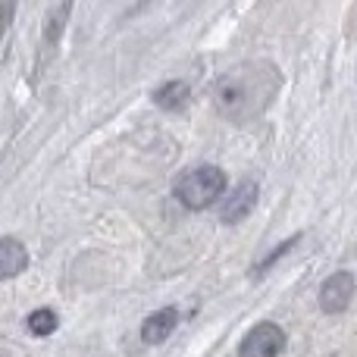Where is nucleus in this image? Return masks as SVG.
I'll use <instances>...</instances> for the list:
<instances>
[{"mask_svg": "<svg viewBox=\"0 0 357 357\" xmlns=\"http://www.w3.org/2000/svg\"><path fill=\"white\" fill-rule=\"evenodd\" d=\"M279 85H282V79H279L276 66L245 63L213 85V104L220 116H226L229 123H251L273 104Z\"/></svg>", "mask_w": 357, "mask_h": 357, "instance_id": "nucleus-1", "label": "nucleus"}, {"mask_svg": "<svg viewBox=\"0 0 357 357\" xmlns=\"http://www.w3.org/2000/svg\"><path fill=\"white\" fill-rule=\"evenodd\" d=\"M176 201L188 210H204L216 204L226 191V173L220 167H195L176 178Z\"/></svg>", "mask_w": 357, "mask_h": 357, "instance_id": "nucleus-2", "label": "nucleus"}, {"mask_svg": "<svg viewBox=\"0 0 357 357\" xmlns=\"http://www.w3.org/2000/svg\"><path fill=\"white\" fill-rule=\"evenodd\" d=\"M285 348V333L276 323H257L251 333L245 335L238 348V357H279Z\"/></svg>", "mask_w": 357, "mask_h": 357, "instance_id": "nucleus-3", "label": "nucleus"}, {"mask_svg": "<svg viewBox=\"0 0 357 357\" xmlns=\"http://www.w3.org/2000/svg\"><path fill=\"white\" fill-rule=\"evenodd\" d=\"M354 298V276L345 270L333 273V276L323 282L320 289V307L326 310V314H342V310L351 304Z\"/></svg>", "mask_w": 357, "mask_h": 357, "instance_id": "nucleus-4", "label": "nucleus"}, {"mask_svg": "<svg viewBox=\"0 0 357 357\" xmlns=\"http://www.w3.org/2000/svg\"><path fill=\"white\" fill-rule=\"evenodd\" d=\"M254 207H257V185H254V182H241L238 188L229 195V201L222 204V213L220 216H222V222H229V226H232V222L245 220Z\"/></svg>", "mask_w": 357, "mask_h": 357, "instance_id": "nucleus-5", "label": "nucleus"}, {"mask_svg": "<svg viewBox=\"0 0 357 357\" xmlns=\"http://www.w3.org/2000/svg\"><path fill=\"white\" fill-rule=\"evenodd\" d=\"M178 326V310L176 307H163L157 314H151L142 326V339L148 345H160L163 339H169V333Z\"/></svg>", "mask_w": 357, "mask_h": 357, "instance_id": "nucleus-6", "label": "nucleus"}, {"mask_svg": "<svg viewBox=\"0 0 357 357\" xmlns=\"http://www.w3.org/2000/svg\"><path fill=\"white\" fill-rule=\"evenodd\" d=\"M29 266V251L16 238H0V279L19 276Z\"/></svg>", "mask_w": 357, "mask_h": 357, "instance_id": "nucleus-7", "label": "nucleus"}, {"mask_svg": "<svg viewBox=\"0 0 357 357\" xmlns=\"http://www.w3.org/2000/svg\"><path fill=\"white\" fill-rule=\"evenodd\" d=\"M154 104L163 110H182L188 104V85L185 82H167L154 91Z\"/></svg>", "mask_w": 357, "mask_h": 357, "instance_id": "nucleus-8", "label": "nucleus"}, {"mask_svg": "<svg viewBox=\"0 0 357 357\" xmlns=\"http://www.w3.org/2000/svg\"><path fill=\"white\" fill-rule=\"evenodd\" d=\"M29 329L35 335H50L56 329V314H54V310H47V307L35 310V314L29 317Z\"/></svg>", "mask_w": 357, "mask_h": 357, "instance_id": "nucleus-9", "label": "nucleus"}]
</instances>
